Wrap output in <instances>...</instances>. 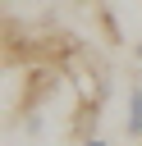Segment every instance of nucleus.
<instances>
[{"instance_id": "nucleus-1", "label": "nucleus", "mask_w": 142, "mask_h": 146, "mask_svg": "<svg viewBox=\"0 0 142 146\" xmlns=\"http://www.w3.org/2000/svg\"><path fill=\"white\" fill-rule=\"evenodd\" d=\"M69 82L78 91V110H96L101 114V96H105V73L92 64H69Z\"/></svg>"}, {"instance_id": "nucleus-2", "label": "nucleus", "mask_w": 142, "mask_h": 146, "mask_svg": "<svg viewBox=\"0 0 142 146\" xmlns=\"http://www.w3.org/2000/svg\"><path fill=\"white\" fill-rule=\"evenodd\" d=\"M124 132L142 141V78L128 82V119H124Z\"/></svg>"}, {"instance_id": "nucleus-3", "label": "nucleus", "mask_w": 142, "mask_h": 146, "mask_svg": "<svg viewBox=\"0 0 142 146\" xmlns=\"http://www.w3.org/2000/svg\"><path fill=\"white\" fill-rule=\"evenodd\" d=\"M82 146H105V141L101 137H82Z\"/></svg>"}, {"instance_id": "nucleus-4", "label": "nucleus", "mask_w": 142, "mask_h": 146, "mask_svg": "<svg viewBox=\"0 0 142 146\" xmlns=\"http://www.w3.org/2000/svg\"><path fill=\"white\" fill-rule=\"evenodd\" d=\"M137 59H142V41H137Z\"/></svg>"}]
</instances>
